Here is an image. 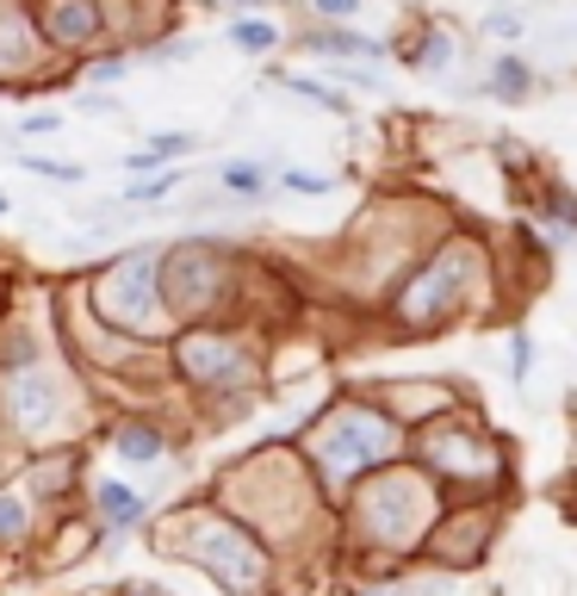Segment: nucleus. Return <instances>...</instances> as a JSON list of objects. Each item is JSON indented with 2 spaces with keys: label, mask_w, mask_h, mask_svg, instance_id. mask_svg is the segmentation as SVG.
<instances>
[{
  "label": "nucleus",
  "mask_w": 577,
  "mask_h": 596,
  "mask_svg": "<svg viewBox=\"0 0 577 596\" xmlns=\"http://www.w3.org/2000/svg\"><path fill=\"white\" fill-rule=\"evenodd\" d=\"M56 25H63V32H87V25H94V13H81V7H69V13H56Z\"/></svg>",
  "instance_id": "2eb2a0df"
},
{
  "label": "nucleus",
  "mask_w": 577,
  "mask_h": 596,
  "mask_svg": "<svg viewBox=\"0 0 577 596\" xmlns=\"http://www.w3.org/2000/svg\"><path fill=\"white\" fill-rule=\"evenodd\" d=\"M19 131H32V137H44V131H56V112H32Z\"/></svg>",
  "instance_id": "a211bd4d"
},
{
  "label": "nucleus",
  "mask_w": 577,
  "mask_h": 596,
  "mask_svg": "<svg viewBox=\"0 0 577 596\" xmlns=\"http://www.w3.org/2000/svg\"><path fill=\"white\" fill-rule=\"evenodd\" d=\"M484 32H522V13H491L484 19Z\"/></svg>",
  "instance_id": "dca6fc26"
},
{
  "label": "nucleus",
  "mask_w": 577,
  "mask_h": 596,
  "mask_svg": "<svg viewBox=\"0 0 577 596\" xmlns=\"http://www.w3.org/2000/svg\"><path fill=\"white\" fill-rule=\"evenodd\" d=\"M94 497H100V522H106V534L137 528V522H143V497H137L131 485H119V479H106V485H100Z\"/></svg>",
  "instance_id": "f03ea898"
},
{
  "label": "nucleus",
  "mask_w": 577,
  "mask_h": 596,
  "mask_svg": "<svg viewBox=\"0 0 577 596\" xmlns=\"http://www.w3.org/2000/svg\"><path fill=\"white\" fill-rule=\"evenodd\" d=\"M230 7H255V0H230Z\"/></svg>",
  "instance_id": "412c9836"
},
{
  "label": "nucleus",
  "mask_w": 577,
  "mask_h": 596,
  "mask_svg": "<svg viewBox=\"0 0 577 596\" xmlns=\"http://www.w3.org/2000/svg\"><path fill=\"white\" fill-rule=\"evenodd\" d=\"M311 44L323 50V56H379V44H373V38L348 32V25H323V32H311Z\"/></svg>",
  "instance_id": "7ed1b4c3"
},
{
  "label": "nucleus",
  "mask_w": 577,
  "mask_h": 596,
  "mask_svg": "<svg viewBox=\"0 0 577 596\" xmlns=\"http://www.w3.org/2000/svg\"><path fill=\"white\" fill-rule=\"evenodd\" d=\"M174 187H181V174L168 168V174H156V181H137V187L125 193V205H162V199H168Z\"/></svg>",
  "instance_id": "39448f33"
},
{
  "label": "nucleus",
  "mask_w": 577,
  "mask_h": 596,
  "mask_svg": "<svg viewBox=\"0 0 577 596\" xmlns=\"http://www.w3.org/2000/svg\"><path fill=\"white\" fill-rule=\"evenodd\" d=\"M119 454H125V460H156L162 435H156V429H125V435H119Z\"/></svg>",
  "instance_id": "423d86ee"
},
{
  "label": "nucleus",
  "mask_w": 577,
  "mask_h": 596,
  "mask_svg": "<svg viewBox=\"0 0 577 596\" xmlns=\"http://www.w3.org/2000/svg\"><path fill=\"white\" fill-rule=\"evenodd\" d=\"M224 187H230V193H261L267 174L255 168V162H230V168H224Z\"/></svg>",
  "instance_id": "1a4fd4ad"
},
{
  "label": "nucleus",
  "mask_w": 577,
  "mask_h": 596,
  "mask_svg": "<svg viewBox=\"0 0 577 596\" xmlns=\"http://www.w3.org/2000/svg\"><path fill=\"white\" fill-rule=\"evenodd\" d=\"M81 112L87 119H119V100H81Z\"/></svg>",
  "instance_id": "f3484780"
},
{
  "label": "nucleus",
  "mask_w": 577,
  "mask_h": 596,
  "mask_svg": "<svg viewBox=\"0 0 577 596\" xmlns=\"http://www.w3.org/2000/svg\"><path fill=\"white\" fill-rule=\"evenodd\" d=\"M230 38H236L243 50H255V56L280 44V32H274V25H261V19H236V25H230Z\"/></svg>",
  "instance_id": "20e7f679"
},
{
  "label": "nucleus",
  "mask_w": 577,
  "mask_h": 596,
  "mask_svg": "<svg viewBox=\"0 0 577 596\" xmlns=\"http://www.w3.org/2000/svg\"><path fill=\"white\" fill-rule=\"evenodd\" d=\"M311 7L329 19V25H342V19H354V13H360V0H311Z\"/></svg>",
  "instance_id": "ddd939ff"
},
{
  "label": "nucleus",
  "mask_w": 577,
  "mask_h": 596,
  "mask_svg": "<svg viewBox=\"0 0 577 596\" xmlns=\"http://www.w3.org/2000/svg\"><path fill=\"white\" fill-rule=\"evenodd\" d=\"M7 205H13V199H7V193H0V218H7Z\"/></svg>",
  "instance_id": "aec40b11"
},
{
  "label": "nucleus",
  "mask_w": 577,
  "mask_h": 596,
  "mask_svg": "<svg viewBox=\"0 0 577 596\" xmlns=\"http://www.w3.org/2000/svg\"><path fill=\"white\" fill-rule=\"evenodd\" d=\"M528 81H534V75L515 63V56H503V63H497V94H509V100H515V94H528Z\"/></svg>",
  "instance_id": "9d476101"
},
{
  "label": "nucleus",
  "mask_w": 577,
  "mask_h": 596,
  "mask_svg": "<svg viewBox=\"0 0 577 596\" xmlns=\"http://www.w3.org/2000/svg\"><path fill=\"white\" fill-rule=\"evenodd\" d=\"M509 348H515V354H509V373L528 379V373H534V336H515Z\"/></svg>",
  "instance_id": "f8f14e48"
},
{
  "label": "nucleus",
  "mask_w": 577,
  "mask_h": 596,
  "mask_svg": "<svg viewBox=\"0 0 577 596\" xmlns=\"http://www.w3.org/2000/svg\"><path fill=\"white\" fill-rule=\"evenodd\" d=\"M286 88H298L305 100H317V106H329V112H348V100L336 94V88H323V81H305V75H286Z\"/></svg>",
  "instance_id": "6e6552de"
},
{
  "label": "nucleus",
  "mask_w": 577,
  "mask_h": 596,
  "mask_svg": "<svg viewBox=\"0 0 577 596\" xmlns=\"http://www.w3.org/2000/svg\"><path fill=\"white\" fill-rule=\"evenodd\" d=\"M286 187H292V193H329V174H305V168H292V174H286Z\"/></svg>",
  "instance_id": "4468645a"
},
{
  "label": "nucleus",
  "mask_w": 577,
  "mask_h": 596,
  "mask_svg": "<svg viewBox=\"0 0 577 596\" xmlns=\"http://www.w3.org/2000/svg\"><path fill=\"white\" fill-rule=\"evenodd\" d=\"M187 150H199V143H193V131H156V137L143 143V150H131V156H125V168H131V174H156V168L168 174L174 162L187 156Z\"/></svg>",
  "instance_id": "f257e3e1"
},
{
  "label": "nucleus",
  "mask_w": 577,
  "mask_h": 596,
  "mask_svg": "<svg viewBox=\"0 0 577 596\" xmlns=\"http://www.w3.org/2000/svg\"><path fill=\"white\" fill-rule=\"evenodd\" d=\"M447 56H453L447 32H429V38H422V50H416V63H422V69H447Z\"/></svg>",
  "instance_id": "9b49d317"
},
{
  "label": "nucleus",
  "mask_w": 577,
  "mask_h": 596,
  "mask_svg": "<svg viewBox=\"0 0 577 596\" xmlns=\"http://www.w3.org/2000/svg\"><path fill=\"white\" fill-rule=\"evenodd\" d=\"M125 75V56H106V63H94V81H119Z\"/></svg>",
  "instance_id": "6ab92c4d"
},
{
  "label": "nucleus",
  "mask_w": 577,
  "mask_h": 596,
  "mask_svg": "<svg viewBox=\"0 0 577 596\" xmlns=\"http://www.w3.org/2000/svg\"><path fill=\"white\" fill-rule=\"evenodd\" d=\"M19 168H25V174H44V181H69V187L81 181L75 162H50V156H19Z\"/></svg>",
  "instance_id": "0eeeda50"
}]
</instances>
